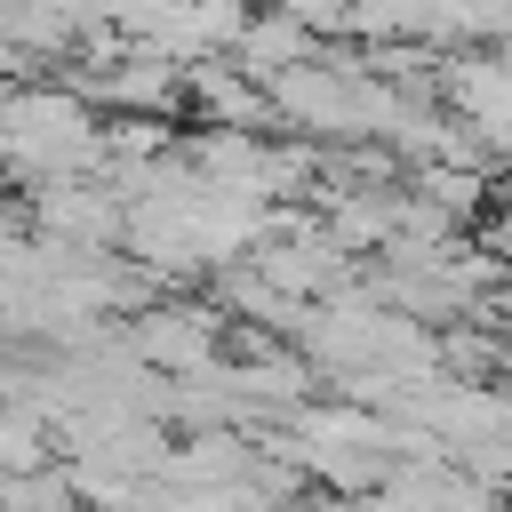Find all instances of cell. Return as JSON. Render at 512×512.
Segmentation results:
<instances>
[{
    "instance_id": "cell-2",
    "label": "cell",
    "mask_w": 512,
    "mask_h": 512,
    "mask_svg": "<svg viewBox=\"0 0 512 512\" xmlns=\"http://www.w3.org/2000/svg\"><path fill=\"white\" fill-rule=\"evenodd\" d=\"M72 88L88 96V112L112 104L120 120H168V112L184 104V64H168V56H152V48H120V56L88 64Z\"/></svg>"
},
{
    "instance_id": "cell-3",
    "label": "cell",
    "mask_w": 512,
    "mask_h": 512,
    "mask_svg": "<svg viewBox=\"0 0 512 512\" xmlns=\"http://www.w3.org/2000/svg\"><path fill=\"white\" fill-rule=\"evenodd\" d=\"M32 224H40V240H56V248L104 256V240H120L128 208H120L96 176H80V184H40V192H32Z\"/></svg>"
},
{
    "instance_id": "cell-6",
    "label": "cell",
    "mask_w": 512,
    "mask_h": 512,
    "mask_svg": "<svg viewBox=\"0 0 512 512\" xmlns=\"http://www.w3.org/2000/svg\"><path fill=\"white\" fill-rule=\"evenodd\" d=\"M0 512H80V488L64 464H40V472L0 480Z\"/></svg>"
},
{
    "instance_id": "cell-1",
    "label": "cell",
    "mask_w": 512,
    "mask_h": 512,
    "mask_svg": "<svg viewBox=\"0 0 512 512\" xmlns=\"http://www.w3.org/2000/svg\"><path fill=\"white\" fill-rule=\"evenodd\" d=\"M120 344H128L152 376L184 384V376L216 368V352H224V312H216V304H152V312L128 320Z\"/></svg>"
},
{
    "instance_id": "cell-5",
    "label": "cell",
    "mask_w": 512,
    "mask_h": 512,
    "mask_svg": "<svg viewBox=\"0 0 512 512\" xmlns=\"http://www.w3.org/2000/svg\"><path fill=\"white\" fill-rule=\"evenodd\" d=\"M312 56V32H304V16H248L240 24V40H232V64L256 80V88H272L280 72H296Z\"/></svg>"
},
{
    "instance_id": "cell-4",
    "label": "cell",
    "mask_w": 512,
    "mask_h": 512,
    "mask_svg": "<svg viewBox=\"0 0 512 512\" xmlns=\"http://www.w3.org/2000/svg\"><path fill=\"white\" fill-rule=\"evenodd\" d=\"M184 96L208 112V128H240V136H264L272 120V96L232 64V56H208V64H184Z\"/></svg>"
}]
</instances>
